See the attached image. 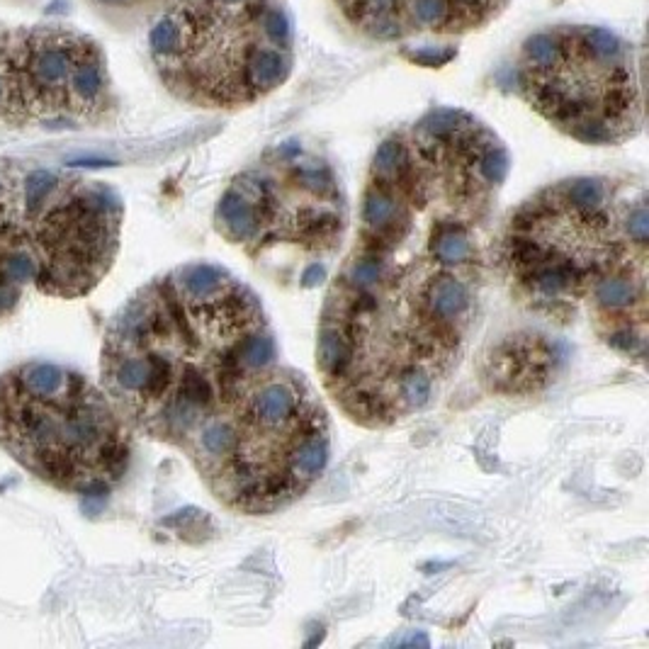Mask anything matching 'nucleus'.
Listing matches in <instances>:
<instances>
[{
    "instance_id": "9",
    "label": "nucleus",
    "mask_w": 649,
    "mask_h": 649,
    "mask_svg": "<svg viewBox=\"0 0 649 649\" xmlns=\"http://www.w3.org/2000/svg\"><path fill=\"white\" fill-rule=\"evenodd\" d=\"M268 0H200L176 13L180 47L161 76L180 98L202 107H244L290 78L292 49L265 35Z\"/></svg>"
},
{
    "instance_id": "6",
    "label": "nucleus",
    "mask_w": 649,
    "mask_h": 649,
    "mask_svg": "<svg viewBox=\"0 0 649 649\" xmlns=\"http://www.w3.org/2000/svg\"><path fill=\"white\" fill-rule=\"evenodd\" d=\"M348 205L341 180L329 163L304 156L287 141L273 156L234 178L214 210V229L241 246L258 265L265 261L304 263L309 275H324L326 258L341 246Z\"/></svg>"
},
{
    "instance_id": "8",
    "label": "nucleus",
    "mask_w": 649,
    "mask_h": 649,
    "mask_svg": "<svg viewBox=\"0 0 649 649\" xmlns=\"http://www.w3.org/2000/svg\"><path fill=\"white\" fill-rule=\"evenodd\" d=\"M0 205L35 258V285L59 299L86 297L120 251L122 197L100 180L30 171L15 183L0 171Z\"/></svg>"
},
{
    "instance_id": "11",
    "label": "nucleus",
    "mask_w": 649,
    "mask_h": 649,
    "mask_svg": "<svg viewBox=\"0 0 649 649\" xmlns=\"http://www.w3.org/2000/svg\"><path fill=\"white\" fill-rule=\"evenodd\" d=\"M35 285V258L20 229L0 205V319L20 307L27 285Z\"/></svg>"
},
{
    "instance_id": "1",
    "label": "nucleus",
    "mask_w": 649,
    "mask_h": 649,
    "mask_svg": "<svg viewBox=\"0 0 649 649\" xmlns=\"http://www.w3.org/2000/svg\"><path fill=\"white\" fill-rule=\"evenodd\" d=\"M509 171L492 129L448 107L377 146L358 241L316 331V370L351 421L387 428L419 414L460 365Z\"/></svg>"
},
{
    "instance_id": "14",
    "label": "nucleus",
    "mask_w": 649,
    "mask_h": 649,
    "mask_svg": "<svg viewBox=\"0 0 649 649\" xmlns=\"http://www.w3.org/2000/svg\"><path fill=\"white\" fill-rule=\"evenodd\" d=\"M3 95H5V78L3 73H0V103H3Z\"/></svg>"
},
{
    "instance_id": "12",
    "label": "nucleus",
    "mask_w": 649,
    "mask_h": 649,
    "mask_svg": "<svg viewBox=\"0 0 649 649\" xmlns=\"http://www.w3.org/2000/svg\"><path fill=\"white\" fill-rule=\"evenodd\" d=\"M149 47L158 64H161V61H168L171 56H176L180 47V22L176 18V13L166 15V18H161L154 27H151Z\"/></svg>"
},
{
    "instance_id": "5",
    "label": "nucleus",
    "mask_w": 649,
    "mask_h": 649,
    "mask_svg": "<svg viewBox=\"0 0 649 649\" xmlns=\"http://www.w3.org/2000/svg\"><path fill=\"white\" fill-rule=\"evenodd\" d=\"M0 448L59 492L110 494L132 462V428L103 387L54 363L0 375Z\"/></svg>"
},
{
    "instance_id": "2",
    "label": "nucleus",
    "mask_w": 649,
    "mask_h": 649,
    "mask_svg": "<svg viewBox=\"0 0 649 649\" xmlns=\"http://www.w3.org/2000/svg\"><path fill=\"white\" fill-rule=\"evenodd\" d=\"M278 363L256 292L214 263L146 282L105 331L103 389L132 431L180 448L236 385Z\"/></svg>"
},
{
    "instance_id": "10",
    "label": "nucleus",
    "mask_w": 649,
    "mask_h": 649,
    "mask_svg": "<svg viewBox=\"0 0 649 649\" xmlns=\"http://www.w3.org/2000/svg\"><path fill=\"white\" fill-rule=\"evenodd\" d=\"M564 355L555 343H547L540 336L511 338L509 343L489 358V370L484 372V380L496 392L506 394H526L545 387L555 380Z\"/></svg>"
},
{
    "instance_id": "13",
    "label": "nucleus",
    "mask_w": 649,
    "mask_h": 649,
    "mask_svg": "<svg viewBox=\"0 0 649 649\" xmlns=\"http://www.w3.org/2000/svg\"><path fill=\"white\" fill-rule=\"evenodd\" d=\"M100 5H110V8H127V5H134L137 0H95Z\"/></svg>"
},
{
    "instance_id": "3",
    "label": "nucleus",
    "mask_w": 649,
    "mask_h": 649,
    "mask_svg": "<svg viewBox=\"0 0 649 649\" xmlns=\"http://www.w3.org/2000/svg\"><path fill=\"white\" fill-rule=\"evenodd\" d=\"M229 511L290 509L329 467L331 421L312 382L273 363L236 385L180 445Z\"/></svg>"
},
{
    "instance_id": "4",
    "label": "nucleus",
    "mask_w": 649,
    "mask_h": 649,
    "mask_svg": "<svg viewBox=\"0 0 649 649\" xmlns=\"http://www.w3.org/2000/svg\"><path fill=\"white\" fill-rule=\"evenodd\" d=\"M647 246V202H620L608 180L569 178L511 214L499 258L533 309L569 314L635 248Z\"/></svg>"
},
{
    "instance_id": "7",
    "label": "nucleus",
    "mask_w": 649,
    "mask_h": 649,
    "mask_svg": "<svg viewBox=\"0 0 649 649\" xmlns=\"http://www.w3.org/2000/svg\"><path fill=\"white\" fill-rule=\"evenodd\" d=\"M518 83L547 122L584 144H620L642 129L637 61L606 27H555L528 37Z\"/></svg>"
}]
</instances>
